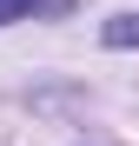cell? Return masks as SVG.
Here are the masks:
<instances>
[{
	"label": "cell",
	"instance_id": "1",
	"mask_svg": "<svg viewBox=\"0 0 139 146\" xmlns=\"http://www.w3.org/2000/svg\"><path fill=\"white\" fill-rule=\"evenodd\" d=\"M106 46H139V13H119V20H106Z\"/></svg>",
	"mask_w": 139,
	"mask_h": 146
},
{
	"label": "cell",
	"instance_id": "2",
	"mask_svg": "<svg viewBox=\"0 0 139 146\" xmlns=\"http://www.w3.org/2000/svg\"><path fill=\"white\" fill-rule=\"evenodd\" d=\"M33 7H40V0H0V27H7V20H27Z\"/></svg>",
	"mask_w": 139,
	"mask_h": 146
}]
</instances>
